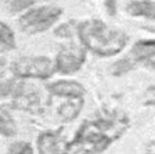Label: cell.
I'll return each instance as SVG.
<instances>
[{
	"label": "cell",
	"instance_id": "9a60e30c",
	"mask_svg": "<svg viewBox=\"0 0 155 154\" xmlns=\"http://www.w3.org/2000/svg\"><path fill=\"white\" fill-rule=\"evenodd\" d=\"M78 29H79V25H75L74 22H69V23H65V24L61 25L56 30V34L62 36V38H67V36L74 35L75 33L78 34Z\"/></svg>",
	"mask_w": 155,
	"mask_h": 154
},
{
	"label": "cell",
	"instance_id": "e0dca14e",
	"mask_svg": "<svg viewBox=\"0 0 155 154\" xmlns=\"http://www.w3.org/2000/svg\"><path fill=\"white\" fill-rule=\"evenodd\" d=\"M144 104L145 105H155V85H151L147 89L144 93Z\"/></svg>",
	"mask_w": 155,
	"mask_h": 154
},
{
	"label": "cell",
	"instance_id": "3957f363",
	"mask_svg": "<svg viewBox=\"0 0 155 154\" xmlns=\"http://www.w3.org/2000/svg\"><path fill=\"white\" fill-rule=\"evenodd\" d=\"M62 15V10L56 6H41L25 12L18 21L21 29L27 34H36L52 27Z\"/></svg>",
	"mask_w": 155,
	"mask_h": 154
},
{
	"label": "cell",
	"instance_id": "8992f818",
	"mask_svg": "<svg viewBox=\"0 0 155 154\" xmlns=\"http://www.w3.org/2000/svg\"><path fill=\"white\" fill-rule=\"evenodd\" d=\"M130 56L133 62H139L145 67L155 69V39L137 41L133 45Z\"/></svg>",
	"mask_w": 155,
	"mask_h": 154
},
{
	"label": "cell",
	"instance_id": "277c9868",
	"mask_svg": "<svg viewBox=\"0 0 155 154\" xmlns=\"http://www.w3.org/2000/svg\"><path fill=\"white\" fill-rule=\"evenodd\" d=\"M56 65L45 56L22 57L13 62L12 72L18 78L46 79L54 73Z\"/></svg>",
	"mask_w": 155,
	"mask_h": 154
},
{
	"label": "cell",
	"instance_id": "2e32d148",
	"mask_svg": "<svg viewBox=\"0 0 155 154\" xmlns=\"http://www.w3.org/2000/svg\"><path fill=\"white\" fill-rule=\"evenodd\" d=\"M133 61L131 58H124V59H120L119 62H116L114 64V68H113V73L115 75H120L127 70H130L133 65Z\"/></svg>",
	"mask_w": 155,
	"mask_h": 154
},
{
	"label": "cell",
	"instance_id": "8fae6325",
	"mask_svg": "<svg viewBox=\"0 0 155 154\" xmlns=\"http://www.w3.org/2000/svg\"><path fill=\"white\" fill-rule=\"evenodd\" d=\"M81 108H82V98H75L73 102L64 103L59 108L58 113L64 121H70L76 118V115L80 113Z\"/></svg>",
	"mask_w": 155,
	"mask_h": 154
},
{
	"label": "cell",
	"instance_id": "d6986e66",
	"mask_svg": "<svg viewBox=\"0 0 155 154\" xmlns=\"http://www.w3.org/2000/svg\"><path fill=\"white\" fill-rule=\"evenodd\" d=\"M144 154H155V143H150Z\"/></svg>",
	"mask_w": 155,
	"mask_h": 154
},
{
	"label": "cell",
	"instance_id": "5b68a950",
	"mask_svg": "<svg viewBox=\"0 0 155 154\" xmlns=\"http://www.w3.org/2000/svg\"><path fill=\"white\" fill-rule=\"evenodd\" d=\"M86 59V47L84 45L71 44L63 46L56 58V69L62 74L78 72Z\"/></svg>",
	"mask_w": 155,
	"mask_h": 154
},
{
	"label": "cell",
	"instance_id": "ffe728a7",
	"mask_svg": "<svg viewBox=\"0 0 155 154\" xmlns=\"http://www.w3.org/2000/svg\"><path fill=\"white\" fill-rule=\"evenodd\" d=\"M4 69H5V62L2 59H0V75L4 73Z\"/></svg>",
	"mask_w": 155,
	"mask_h": 154
},
{
	"label": "cell",
	"instance_id": "9c48e42d",
	"mask_svg": "<svg viewBox=\"0 0 155 154\" xmlns=\"http://www.w3.org/2000/svg\"><path fill=\"white\" fill-rule=\"evenodd\" d=\"M126 10L133 17L155 21V0H133L128 2Z\"/></svg>",
	"mask_w": 155,
	"mask_h": 154
},
{
	"label": "cell",
	"instance_id": "ba28073f",
	"mask_svg": "<svg viewBox=\"0 0 155 154\" xmlns=\"http://www.w3.org/2000/svg\"><path fill=\"white\" fill-rule=\"evenodd\" d=\"M48 90L54 95L69 98H82L85 93V89L82 87V85L71 80H59L57 82H53L48 86Z\"/></svg>",
	"mask_w": 155,
	"mask_h": 154
},
{
	"label": "cell",
	"instance_id": "7c38bea8",
	"mask_svg": "<svg viewBox=\"0 0 155 154\" xmlns=\"http://www.w3.org/2000/svg\"><path fill=\"white\" fill-rule=\"evenodd\" d=\"M16 131L17 129H16V122L13 121V119L8 115L7 112L0 110V135L11 137L16 133Z\"/></svg>",
	"mask_w": 155,
	"mask_h": 154
},
{
	"label": "cell",
	"instance_id": "52a82bcc",
	"mask_svg": "<svg viewBox=\"0 0 155 154\" xmlns=\"http://www.w3.org/2000/svg\"><path fill=\"white\" fill-rule=\"evenodd\" d=\"M39 154H64L65 146L62 138L54 132H45L38 137Z\"/></svg>",
	"mask_w": 155,
	"mask_h": 154
},
{
	"label": "cell",
	"instance_id": "4fadbf2b",
	"mask_svg": "<svg viewBox=\"0 0 155 154\" xmlns=\"http://www.w3.org/2000/svg\"><path fill=\"white\" fill-rule=\"evenodd\" d=\"M39 1H41V0H1V2L6 7V10L10 12L23 11Z\"/></svg>",
	"mask_w": 155,
	"mask_h": 154
},
{
	"label": "cell",
	"instance_id": "6da1fadb",
	"mask_svg": "<svg viewBox=\"0 0 155 154\" xmlns=\"http://www.w3.org/2000/svg\"><path fill=\"white\" fill-rule=\"evenodd\" d=\"M128 124V118L121 113L85 121L73 141L65 146L64 154H99L127 130Z\"/></svg>",
	"mask_w": 155,
	"mask_h": 154
},
{
	"label": "cell",
	"instance_id": "30bf717a",
	"mask_svg": "<svg viewBox=\"0 0 155 154\" xmlns=\"http://www.w3.org/2000/svg\"><path fill=\"white\" fill-rule=\"evenodd\" d=\"M15 46L16 40L12 29L4 22H0V53L8 52L13 50Z\"/></svg>",
	"mask_w": 155,
	"mask_h": 154
},
{
	"label": "cell",
	"instance_id": "ac0fdd59",
	"mask_svg": "<svg viewBox=\"0 0 155 154\" xmlns=\"http://www.w3.org/2000/svg\"><path fill=\"white\" fill-rule=\"evenodd\" d=\"M15 86H17V85H15L13 81H6V82L0 84V97H5L6 95L11 93L12 90L15 89Z\"/></svg>",
	"mask_w": 155,
	"mask_h": 154
},
{
	"label": "cell",
	"instance_id": "5bb4252c",
	"mask_svg": "<svg viewBox=\"0 0 155 154\" xmlns=\"http://www.w3.org/2000/svg\"><path fill=\"white\" fill-rule=\"evenodd\" d=\"M8 154H34V153L31 147L27 142H16L10 146Z\"/></svg>",
	"mask_w": 155,
	"mask_h": 154
},
{
	"label": "cell",
	"instance_id": "7a4b0ae2",
	"mask_svg": "<svg viewBox=\"0 0 155 154\" xmlns=\"http://www.w3.org/2000/svg\"><path fill=\"white\" fill-rule=\"evenodd\" d=\"M78 35L81 44L99 57L120 53L128 42L125 32L111 28L99 19H88L79 24Z\"/></svg>",
	"mask_w": 155,
	"mask_h": 154
}]
</instances>
